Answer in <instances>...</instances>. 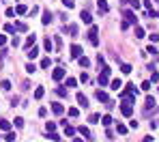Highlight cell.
<instances>
[{"instance_id": "cell-38", "label": "cell", "mask_w": 159, "mask_h": 142, "mask_svg": "<svg viewBox=\"0 0 159 142\" xmlns=\"http://www.w3.org/2000/svg\"><path fill=\"white\" fill-rule=\"evenodd\" d=\"M120 71H123V73H131V65H123V67H120Z\"/></svg>"}, {"instance_id": "cell-44", "label": "cell", "mask_w": 159, "mask_h": 142, "mask_svg": "<svg viewBox=\"0 0 159 142\" xmlns=\"http://www.w3.org/2000/svg\"><path fill=\"white\" fill-rule=\"evenodd\" d=\"M148 54H153V56H157V48H155V45H148Z\"/></svg>"}, {"instance_id": "cell-20", "label": "cell", "mask_w": 159, "mask_h": 142, "mask_svg": "<svg viewBox=\"0 0 159 142\" xmlns=\"http://www.w3.org/2000/svg\"><path fill=\"white\" fill-rule=\"evenodd\" d=\"M43 45H45V52H52V48H54V41H52V39L48 37V39L43 41Z\"/></svg>"}, {"instance_id": "cell-15", "label": "cell", "mask_w": 159, "mask_h": 142, "mask_svg": "<svg viewBox=\"0 0 159 142\" xmlns=\"http://www.w3.org/2000/svg\"><path fill=\"white\" fill-rule=\"evenodd\" d=\"M95 97H97V99H99V101H103V103L108 101V95H106L103 91H101V88H97V93H95Z\"/></svg>"}, {"instance_id": "cell-25", "label": "cell", "mask_w": 159, "mask_h": 142, "mask_svg": "<svg viewBox=\"0 0 159 142\" xmlns=\"http://www.w3.org/2000/svg\"><path fill=\"white\" fill-rule=\"evenodd\" d=\"M64 84H67V88H73V86H78V80L75 78H67V82H64Z\"/></svg>"}, {"instance_id": "cell-48", "label": "cell", "mask_w": 159, "mask_h": 142, "mask_svg": "<svg viewBox=\"0 0 159 142\" xmlns=\"http://www.w3.org/2000/svg\"><path fill=\"white\" fill-rule=\"evenodd\" d=\"M151 82H159V73H157V71H153V78H151Z\"/></svg>"}, {"instance_id": "cell-2", "label": "cell", "mask_w": 159, "mask_h": 142, "mask_svg": "<svg viewBox=\"0 0 159 142\" xmlns=\"http://www.w3.org/2000/svg\"><path fill=\"white\" fill-rule=\"evenodd\" d=\"M120 112H123V116H131L133 114V103H129L127 99L120 103Z\"/></svg>"}, {"instance_id": "cell-6", "label": "cell", "mask_w": 159, "mask_h": 142, "mask_svg": "<svg viewBox=\"0 0 159 142\" xmlns=\"http://www.w3.org/2000/svg\"><path fill=\"white\" fill-rule=\"evenodd\" d=\"M78 103H80V108H88V99L84 93H78Z\"/></svg>"}, {"instance_id": "cell-23", "label": "cell", "mask_w": 159, "mask_h": 142, "mask_svg": "<svg viewBox=\"0 0 159 142\" xmlns=\"http://www.w3.org/2000/svg\"><path fill=\"white\" fill-rule=\"evenodd\" d=\"M136 37H138V39L146 37V30H144V28H140V26H136Z\"/></svg>"}, {"instance_id": "cell-12", "label": "cell", "mask_w": 159, "mask_h": 142, "mask_svg": "<svg viewBox=\"0 0 159 142\" xmlns=\"http://www.w3.org/2000/svg\"><path fill=\"white\" fill-rule=\"evenodd\" d=\"M71 56L73 58H80L82 56V48L80 45H71Z\"/></svg>"}, {"instance_id": "cell-53", "label": "cell", "mask_w": 159, "mask_h": 142, "mask_svg": "<svg viewBox=\"0 0 159 142\" xmlns=\"http://www.w3.org/2000/svg\"><path fill=\"white\" fill-rule=\"evenodd\" d=\"M157 2H159V0H157Z\"/></svg>"}, {"instance_id": "cell-14", "label": "cell", "mask_w": 159, "mask_h": 142, "mask_svg": "<svg viewBox=\"0 0 159 142\" xmlns=\"http://www.w3.org/2000/svg\"><path fill=\"white\" fill-rule=\"evenodd\" d=\"M43 95H45V88L43 86H37L34 88V99H43Z\"/></svg>"}, {"instance_id": "cell-51", "label": "cell", "mask_w": 159, "mask_h": 142, "mask_svg": "<svg viewBox=\"0 0 159 142\" xmlns=\"http://www.w3.org/2000/svg\"><path fill=\"white\" fill-rule=\"evenodd\" d=\"M73 142H84V140H82V138H75V140H73Z\"/></svg>"}, {"instance_id": "cell-7", "label": "cell", "mask_w": 159, "mask_h": 142, "mask_svg": "<svg viewBox=\"0 0 159 142\" xmlns=\"http://www.w3.org/2000/svg\"><path fill=\"white\" fill-rule=\"evenodd\" d=\"M155 108V99L153 97H146V103H144V112H151Z\"/></svg>"}, {"instance_id": "cell-41", "label": "cell", "mask_w": 159, "mask_h": 142, "mask_svg": "<svg viewBox=\"0 0 159 142\" xmlns=\"http://www.w3.org/2000/svg\"><path fill=\"white\" fill-rule=\"evenodd\" d=\"M56 93H58L60 97H67V88H64V86H58V91H56Z\"/></svg>"}, {"instance_id": "cell-46", "label": "cell", "mask_w": 159, "mask_h": 142, "mask_svg": "<svg viewBox=\"0 0 159 142\" xmlns=\"http://www.w3.org/2000/svg\"><path fill=\"white\" fill-rule=\"evenodd\" d=\"M15 127H24V119H15Z\"/></svg>"}, {"instance_id": "cell-10", "label": "cell", "mask_w": 159, "mask_h": 142, "mask_svg": "<svg viewBox=\"0 0 159 142\" xmlns=\"http://www.w3.org/2000/svg\"><path fill=\"white\" fill-rule=\"evenodd\" d=\"M97 7H99V11H101V13H108V11H110V7H108L106 0H97Z\"/></svg>"}, {"instance_id": "cell-36", "label": "cell", "mask_w": 159, "mask_h": 142, "mask_svg": "<svg viewBox=\"0 0 159 142\" xmlns=\"http://www.w3.org/2000/svg\"><path fill=\"white\" fill-rule=\"evenodd\" d=\"M99 84H101V86H108V75L101 73V75H99Z\"/></svg>"}, {"instance_id": "cell-52", "label": "cell", "mask_w": 159, "mask_h": 142, "mask_svg": "<svg viewBox=\"0 0 159 142\" xmlns=\"http://www.w3.org/2000/svg\"><path fill=\"white\" fill-rule=\"evenodd\" d=\"M155 15H159V11H157V13H155Z\"/></svg>"}, {"instance_id": "cell-42", "label": "cell", "mask_w": 159, "mask_h": 142, "mask_svg": "<svg viewBox=\"0 0 159 142\" xmlns=\"http://www.w3.org/2000/svg\"><path fill=\"white\" fill-rule=\"evenodd\" d=\"M26 71H28V73H34V71H37V67H34L32 63H28V65H26Z\"/></svg>"}, {"instance_id": "cell-13", "label": "cell", "mask_w": 159, "mask_h": 142, "mask_svg": "<svg viewBox=\"0 0 159 142\" xmlns=\"http://www.w3.org/2000/svg\"><path fill=\"white\" fill-rule=\"evenodd\" d=\"M64 32H69L71 37H75V34H78V26H73V24H69V26H64Z\"/></svg>"}, {"instance_id": "cell-22", "label": "cell", "mask_w": 159, "mask_h": 142, "mask_svg": "<svg viewBox=\"0 0 159 142\" xmlns=\"http://www.w3.org/2000/svg\"><path fill=\"white\" fill-rule=\"evenodd\" d=\"M0 129H2V131H9V129H11V123H9V121H0Z\"/></svg>"}, {"instance_id": "cell-8", "label": "cell", "mask_w": 159, "mask_h": 142, "mask_svg": "<svg viewBox=\"0 0 159 142\" xmlns=\"http://www.w3.org/2000/svg\"><path fill=\"white\" fill-rule=\"evenodd\" d=\"M80 17H82V22H84V24H92V15H90L88 11H82Z\"/></svg>"}, {"instance_id": "cell-11", "label": "cell", "mask_w": 159, "mask_h": 142, "mask_svg": "<svg viewBox=\"0 0 159 142\" xmlns=\"http://www.w3.org/2000/svg\"><path fill=\"white\" fill-rule=\"evenodd\" d=\"M37 56H39V48H34V45H32V48H28V58L34 60Z\"/></svg>"}, {"instance_id": "cell-21", "label": "cell", "mask_w": 159, "mask_h": 142, "mask_svg": "<svg viewBox=\"0 0 159 142\" xmlns=\"http://www.w3.org/2000/svg\"><path fill=\"white\" fill-rule=\"evenodd\" d=\"M34 41H37L34 34H28V39H26V48H32V45H34Z\"/></svg>"}, {"instance_id": "cell-29", "label": "cell", "mask_w": 159, "mask_h": 142, "mask_svg": "<svg viewBox=\"0 0 159 142\" xmlns=\"http://www.w3.org/2000/svg\"><path fill=\"white\" fill-rule=\"evenodd\" d=\"M4 32H9V34H15V28H13V24H4Z\"/></svg>"}, {"instance_id": "cell-45", "label": "cell", "mask_w": 159, "mask_h": 142, "mask_svg": "<svg viewBox=\"0 0 159 142\" xmlns=\"http://www.w3.org/2000/svg\"><path fill=\"white\" fill-rule=\"evenodd\" d=\"M151 84L153 82H142V91H151Z\"/></svg>"}, {"instance_id": "cell-33", "label": "cell", "mask_w": 159, "mask_h": 142, "mask_svg": "<svg viewBox=\"0 0 159 142\" xmlns=\"http://www.w3.org/2000/svg\"><path fill=\"white\" fill-rule=\"evenodd\" d=\"M73 134H75V129L69 127V125H64V136H73Z\"/></svg>"}, {"instance_id": "cell-1", "label": "cell", "mask_w": 159, "mask_h": 142, "mask_svg": "<svg viewBox=\"0 0 159 142\" xmlns=\"http://www.w3.org/2000/svg\"><path fill=\"white\" fill-rule=\"evenodd\" d=\"M88 41H90V45H99V28L97 26H90V30H88Z\"/></svg>"}, {"instance_id": "cell-35", "label": "cell", "mask_w": 159, "mask_h": 142, "mask_svg": "<svg viewBox=\"0 0 159 142\" xmlns=\"http://www.w3.org/2000/svg\"><path fill=\"white\" fill-rule=\"evenodd\" d=\"M41 67L50 69V67H52V60H50V58H43V60H41Z\"/></svg>"}, {"instance_id": "cell-30", "label": "cell", "mask_w": 159, "mask_h": 142, "mask_svg": "<svg viewBox=\"0 0 159 142\" xmlns=\"http://www.w3.org/2000/svg\"><path fill=\"white\" fill-rule=\"evenodd\" d=\"M4 140H7V142H13V140H15V131H7Z\"/></svg>"}, {"instance_id": "cell-31", "label": "cell", "mask_w": 159, "mask_h": 142, "mask_svg": "<svg viewBox=\"0 0 159 142\" xmlns=\"http://www.w3.org/2000/svg\"><path fill=\"white\" fill-rule=\"evenodd\" d=\"M99 121H101L99 114H90V116H88V123H99Z\"/></svg>"}, {"instance_id": "cell-43", "label": "cell", "mask_w": 159, "mask_h": 142, "mask_svg": "<svg viewBox=\"0 0 159 142\" xmlns=\"http://www.w3.org/2000/svg\"><path fill=\"white\" fill-rule=\"evenodd\" d=\"M45 129H48V131H54V129H56V123H52V121H50L48 125H45Z\"/></svg>"}, {"instance_id": "cell-28", "label": "cell", "mask_w": 159, "mask_h": 142, "mask_svg": "<svg viewBox=\"0 0 159 142\" xmlns=\"http://www.w3.org/2000/svg\"><path fill=\"white\" fill-rule=\"evenodd\" d=\"M116 131H118L120 136H125V134H127V127H125V125H120V123H118V125H116Z\"/></svg>"}, {"instance_id": "cell-47", "label": "cell", "mask_w": 159, "mask_h": 142, "mask_svg": "<svg viewBox=\"0 0 159 142\" xmlns=\"http://www.w3.org/2000/svg\"><path fill=\"white\" fill-rule=\"evenodd\" d=\"M129 2H131V7L136 9V11H138V9H140V2H138V0H129Z\"/></svg>"}, {"instance_id": "cell-18", "label": "cell", "mask_w": 159, "mask_h": 142, "mask_svg": "<svg viewBox=\"0 0 159 142\" xmlns=\"http://www.w3.org/2000/svg\"><path fill=\"white\" fill-rule=\"evenodd\" d=\"M26 11H28V7H26V4H17V7H15V13H17V15H24Z\"/></svg>"}, {"instance_id": "cell-9", "label": "cell", "mask_w": 159, "mask_h": 142, "mask_svg": "<svg viewBox=\"0 0 159 142\" xmlns=\"http://www.w3.org/2000/svg\"><path fill=\"white\" fill-rule=\"evenodd\" d=\"M52 112H54V114H62V112H64V108H62V103H58V101H54V103H52Z\"/></svg>"}, {"instance_id": "cell-17", "label": "cell", "mask_w": 159, "mask_h": 142, "mask_svg": "<svg viewBox=\"0 0 159 142\" xmlns=\"http://www.w3.org/2000/svg\"><path fill=\"white\" fill-rule=\"evenodd\" d=\"M13 28H15V30H20V32H26V30H28V26H26L24 22H15Z\"/></svg>"}, {"instance_id": "cell-24", "label": "cell", "mask_w": 159, "mask_h": 142, "mask_svg": "<svg viewBox=\"0 0 159 142\" xmlns=\"http://www.w3.org/2000/svg\"><path fill=\"white\" fill-rule=\"evenodd\" d=\"M78 60H80V67H90V60H88L86 56H80Z\"/></svg>"}, {"instance_id": "cell-40", "label": "cell", "mask_w": 159, "mask_h": 142, "mask_svg": "<svg viewBox=\"0 0 159 142\" xmlns=\"http://www.w3.org/2000/svg\"><path fill=\"white\" fill-rule=\"evenodd\" d=\"M20 43H22V41H20V37H15V34H13V39H11V45H13V48H17Z\"/></svg>"}, {"instance_id": "cell-4", "label": "cell", "mask_w": 159, "mask_h": 142, "mask_svg": "<svg viewBox=\"0 0 159 142\" xmlns=\"http://www.w3.org/2000/svg\"><path fill=\"white\" fill-rule=\"evenodd\" d=\"M64 73H67V71H64V67H56V69L52 71V78L56 80V82H60V80L64 78Z\"/></svg>"}, {"instance_id": "cell-49", "label": "cell", "mask_w": 159, "mask_h": 142, "mask_svg": "<svg viewBox=\"0 0 159 142\" xmlns=\"http://www.w3.org/2000/svg\"><path fill=\"white\" fill-rule=\"evenodd\" d=\"M129 26H131V24H127L125 20H123V22H120V28H123V30H127V28H129Z\"/></svg>"}, {"instance_id": "cell-19", "label": "cell", "mask_w": 159, "mask_h": 142, "mask_svg": "<svg viewBox=\"0 0 159 142\" xmlns=\"http://www.w3.org/2000/svg\"><path fill=\"white\" fill-rule=\"evenodd\" d=\"M41 22H43V24H50V22H52V13H50V11H43Z\"/></svg>"}, {"instance_id": "cell-26", "label": "cell", "mask_w": 159, "mask_h": 142, "mask_svg": "<svg viewBox=\"0 0 159 142\" xmlns=\"http://www.w3.org/2000/svg\"><path fill=\"white\" fill-rule=\"evenodd\" d=\"M101 123H103L106 127H110V125H112V116H110V114H106V116H101Z\"/></svg>"}, {"instance_id": "cell-32", "label": "cell", "mask_w": 159, "mask_h": 142, "mask_svg": "<svg viewBox=\"0 0 159 142\" xmlns=\"http://www.w3.org/2000/svg\"><path fill=\"white\" fill-rule=\"evenodd\" d=\"M148 41H151V43H157V41H159V34H157V32H151V34H148Z\"/></svg>"}, {"instance_id": "cell-27", "label": "cell", "mask_w": 159, "mask_h": 142, "mask_svg": "<svg viewBox=\"0 0 159 142\" xmlns=\"http://www.w3.org/2000/svg\"><path fill=\"white\" fill-rule=\"evenodd\" d=\"M45 138H50V140H54V142H58V140H60V136H58V134H54V131H48V136H45Z\"/></svg>"}, {"instance_id": "cell-37", "label": "cell", "mask_w": 159, "mask_h": 142, "mask_svg": "<svg viewBox=\"0 0 159 142\" xmlns=\"http://www.w3.org/2000/svg\"><path fill=\"white\" fill-rule=\"evenodd\" d=\"M67 112H69V116H73V119H75L78 114H80V110H78V108H69Z\"/></svg>"}, {"instance_id": "cell-3", "label": "cell", "mask_w": 159, "mask_h": 142, "mask_svg": "<svg viewBox=\"0 0 159 142\" xmlns=\"http://www.w3.org/2000/svg\"><path fill=\"white\" fill-rule=\"evenodd\" d=\"M123 15H125V22H127V24H136V22H138L136 11H129V9H127V11H123Z\"/></svg>"}, {"instance_id": "cell-5", "label": "cell", "mask_w": 159, "mask_h": 142, "mask_svg": "<svg viewBox=\"0 0 159 142\" xmlns=\"http://www.w3.org/2000/svg\"><path fill=\"white\" fill-rule=\"evenodd\" d=\"M78 131H80V134H82L84 138H86V140H95V136H92V134H90V129H88L86 125H82V127H80Z\"/></svg>"}, {"instance_id": "cell-54", "label": "cell", "mask_w": 159, "mask_h": 142, "mask_svg": "<svg viewBox=\"0 0 159 142\" xmlns=\"http://www.w3.org/2000/svg\"><path fill=\"white\" fill-rule=\"evenodd\" d=\"M58 142H60V140H58Z\"/></svg>"}, {"instance_id": "cell-16", "label": "cell", "mask_w": 159, "mask_h": 142, "mask_svg": "<svg viewBox=\"0 0 159 142\" xmlns=\"http://www.w3.org/2000/svg\"><path fill=\"white\" fill-rule=\"evenodd\" d=\"M120 86H123V82H120L118 78H116V80H112V82H110V88H112V91H118Z\"/></svg>"}, {"instance_id": "cell-39", "label": "cell", "mask_w": 159, "mask_h": 142, "mask_svg": "<svg viewBox=\"0 0 159 142\" xmlns=\"http://www.w3.org/2000/svg\"><path fill=\"white\" fill-rule=\"evenodd\" d=\"M62 4L67 7V9H73V7H75V2H73V0H62Z\"/></svg>"}, {"instance_id": "cell-34", "label": "cell", "mask_w": 159, "mask_h": 142, "mask_svg": "<svg viewBox=\"0 0 159 142\" xmlns=\"http://www.w3.org/2000/svg\"><path fill=\"white\" fill-rule=\"evenodd\" d=\"M0 86H2V91H11V82H9V80H2Z\"/></svg>"}, {"instance_id": "cell-50", "label": "cell", "mask_w": 159, "mask_h": 142, "mask_svg": "<svg viewBox=\"0 0 159 142\" xmlns=\"http://www.w3.org/2000/svg\"><path fill=\"white\" fill-rule=\"evenodd\" d=\"M4 43H7V37H4V34H0V45H4Z\"/></svg>"}]
</instances>
